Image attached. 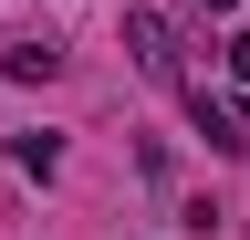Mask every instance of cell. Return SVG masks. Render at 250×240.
<instances>
[{"mask_svg":"<svg viewBox=\"0 0 250 240\" xmlns=\"http://www.w3.org/2000/svg\"><path fill=\"white\" fill-rule=\"evenodd\" d=\"M125 52H136L146 84H188V52H177V32H167V11H125Z\"/></svg>","mask_w":250,"mask_h":240,"instance_id":"cell-1","label":"cell"},{"mask_svg":"<svg viewBox=\"0 0 250 240\" xmlns=\"http://www.w3.org/2000/svg\"><path fill=\"white\" fill-rule=\"evenodd\" d=\"M188 126H198L219 157H229V146H250V115H240V105H219L208 84H188Z\"/></svg>","mask_w":250,"mask_h":240,"instance_id":"cell-2","label":"cell"},{"mask_svg":"<svg viewBox=\"0 0 250 240\" xmlns=\"http://www.w3.org/2000/svg\"><path fill=\"white\" fill-rule=\"evenodd\" d=\"M0 73H11V84H42V73H62V42L52 32H21L11 52H0Z\"/></svg>","mask_w":250,"mask_h":240,"instance_id":"cell-3","label":"cell"},{"mask_svg":"<svg viewBox=\"0 0 250 240\" xmlns=\"http://www.w3.org/2000/svg\"><path fill=\"white\" fill-rule=\"evenodd\" d=\"M11 167H21V177H52V167H62V136H11Z\"/></svg>","mask_w":250,"mask_h":240,"instance_id":"cell-4","label":"cell"},{"mask_svg":"<svg viewBox=\"0 0 250 240\" xmlns=\"http://www.w3.org/2000/svg\"><path fill=\"white\" fill-rule=\"evenodd\" d=\"M229 73H240V84H250V32H240V42H229Z\"/></svg>","mask_w":250,"mask_h":240,"instance_id":"cell-5","label":"cell"},{"mask_svg":"<svg viewBox=\"0 0 250 240\" xmlns=\"http://www.w3.org/2000/svg\"><path fill=\"white\" fill-rule=\"evenodd\" d=\"M198 11H229V0H198Z\"/></svg>","mask_w":250,"mask_h":240,"instance_id":"cell-6","label":"cell"}]
</instances>
